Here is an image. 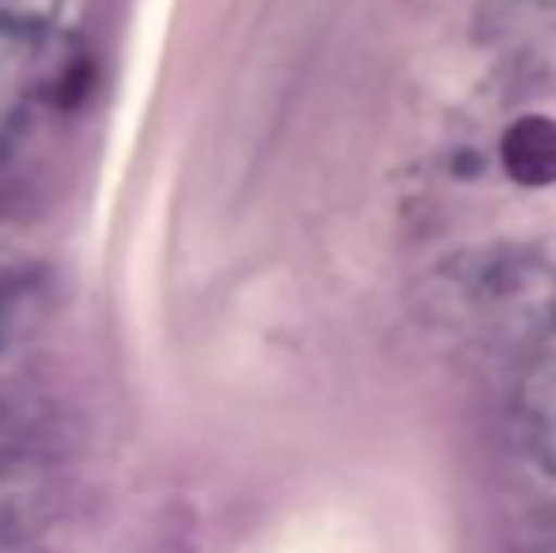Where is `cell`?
Instances as JSON below:
<instances>
[{
  "instance_id": "1",
  "label": "cell",
  "mask_w": 556,
  "mask_h": 553,
  "mask_svg": "<svg viewBox=\"0 0 556 553\" xmlns=\"http://www.w3.org/2000/svg\"><path fill=\"white\" fill-rule=\"evenodd\" d=\"M454 307L500 345H534L556 330V277L519 251L477 254L466 269H443Z\"/></svg>"
},
{
  "instance_id": "2",
  "label": "cell",
  "mask_w": 556,
  "mask_h": 553,
  "mask_svg": "<svg viewBox=\"0 0 556 553\" xmlns=\"http://www.w3.org/2000/svg\"><path fill=\"white\" fill-rule=\"evenodd\" d=\"M504 167L522 186L556 183V122L530 114L504 137Z\"/></svg>"
}]
</instances>
